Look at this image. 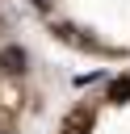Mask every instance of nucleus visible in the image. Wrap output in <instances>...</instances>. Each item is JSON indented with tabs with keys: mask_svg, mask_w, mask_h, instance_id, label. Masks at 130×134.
<instances>
[{
	"mask_svg": "<svg viewBox=\"0 0 130 134\" xmlns=\"http://www.w3.org/2000/svg\"><path fill=\"white\" fill-rule=\"evenodd\" d=\"M92 130V113L88 109H71L67 117H63V130L59 134H88Z\"/></svg>",
	"mask_w": 130,
	"mask_h": 134,
	"instance_id": "obj_1",
	"label": "nucleus"
},
{
	"mask_svg": "<svg viewBox=\"0 0 130 134\" xmlns=\"http://www.w3.org/2000/svg\"><path fill=\"white\" fill-rule=\"evenodd\" d=\"M0 67H4L8 75L25 71V50H21V46H4V50H0Z\"/></svg>",
	"mask_w": 130,
	"mask_h": 134,
	"instance_id": "obj_2",
	"label": "nucleus"
},
{
	"mask_svg": "<svg viewBox=\"0 0 130 134\" xmlns=\"http://www.w3.org/2000/svg\"><path fill=\"white\" fill-rule=\"evenodd\" d=\"M109 100H117V105H122V100H130V75L109 84Z\"/></svg>",
	"mask_w": 130,
	"mask_h": 134,
	"instance_id": "obj_3",
	"label": "nucleus"
},
{
	"mask_svg": "<svg viewBox=\"0 0 130 134\" xmlns=\"http://www.w3.org/2000/svg\"><path fill=\"white\" fill-rule=\"evenodd\" d=\"M34 4H42V8H46V4H50V0H34Z\"/></svg>",
	"mask_w": 130,
	"mask_h": 134,
	"instance_id": "obj_4",
	"label": "nucleus"
}]
</instances>
